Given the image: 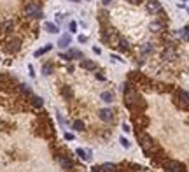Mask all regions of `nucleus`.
<instances>
[{"label":"nucleus","mask_w":189,"mask_h":172,"mask_svg":"<svg viewBox=\"0 0 189 172\" xmlns=\"http://www.w3.org/2000/svg\"><path fill=\"white\" fill-rule=\"evenodd\" d=\"M100 169H102V172H117L119 170V167L114 163H103Z\"/></svg>","instance_id":"ddd939ff"},{"label":"nucleus","mask_w":189,"mask_h":172,"mask_svg":"<svg viewBox=\"0 0 189 172\" xmlns=\"http://www.w3.org/2000/svg\"><path fill=\"white\" fill-rule=\"evenodd\" d=\"M68 28H70V32H77V23L75 21H70Z\"/></svg>","instance_id":"c85d7f7f"},{"label":"nucleus","mask_w":189,"mask_h":172,"mask_svg":"<svg viewBox=\"0 0 189 172\" xmlns=\"http://www.w3.org/2000/svg\"><path fill=\"white\" fill-rule=\"evenodd\" d=\"M163 169H165V172H186L184 165L180 162H177V160H165Z\"/></svg>","instance_id":"f03ea898"},{"label":"nucleus","mask_w":189,"mask_h":172,"mask_svg":"<svg viewBox=\"0 0 189 172\" xmlns=\"http://www.w3.org/2000/svg\"><path fill=\"white\" fill-rule=\"evenodd\" d=\"M149 28L152 30V32H159V30H163V25L158 23V21H154V23H151V27H149Z\"/></svg>","instance_id":"b1692460"},{"label":"nucleus","mask_w":189,"mask_h":172,"mask_svg":"<svg viewBox=\"0 0 189 172\" xmlns=\"http://www.w3.org/2000/svg\"><path fill=\"white\" fill-rule=\"evenodd\" d=\"M88 41V37L86 35H79V42H86Z\"/></svg>","instance_id":"2f4dec72"},{"label":"nucleus","mask_w":189,"mask_h":172,"mask_svg":"<svg viewBox=\"0 0 189 172\" xmlns=\"http://www.w3.org/2000/svg\"><path fill=\"white\" fill-rule=\"evenodd\" d=\"M145 9L151 13V14H159V13H163V7H161V4L158 0H147Z\"/></svg>","instance_id":"20e7f679"},{"label":"nucleus","mask_w":189,"mask_h":172,"mask_svg":"<svg viewBox=\"0 0 189 172\" xmlns=\"http://www.w3.org/2000/svg\"><path fill=\"white\" fill-rule=\"evenodd\" d=\"M65 139H67V141H72V139H74V135H72V134H65Z\"/></svg>","instance_id":"473e14b6"},{"label":"nucleus","mask_w":189,"mask_h":172,"mask_svg":"<svg viewBox=\"0 0 189 172\" xmlns=\"http://www.w3.org/2000/svg\"><path fill=\"white\" fill-rule=\"evenodd\" d=\"M51 49V46H46V48H42V49H39L37 53H35V56H42L44 53H47V51Z\"/></svg>","instance_id":"cd10ccee"},{"label":"nucleus","mask_w":189,"mask_h":172,"mask_svg":"<svg viewBox=\"0 0 189 172\" xmlns=\"http://www.w3.org/2000/svg\"><path fill=\"white\" fill-rule=\"evenodd\" d=\"M91 172H102V169H100V167H93V169H91Z\"/></svg>","instance_id":"c9c22d12"},{"label":"nucleus","mask_w":189,"mask_h":172,"mask_svg":"<svg viewBox=\"0 0 189 172\" xmlns=\"http://www.w3.org/2000/svg\"><path fill=\"white\" fill-rule=\"evenodd\" d=\"M123 130H124V132H130L131 128H130V125H123Z\"/></svg>","instance_id":"f704fd0d"},{"label":"nucleus","mask_w":189,"mask_h":172,"mask_svg":"<svg viewBox=\"0 0 189 172\" xmlns=\"http://www.w3.org/2000/svg\"><path fill=\"white\" fill-rule=\"evenodd\" d=\"M51 70H53V65H51V63H46L44 67H42V74H44V76L51 74Z\"/></svg>","instance_id":"bb28decb"},{"label":"nucleus","mask_w":189,"mask_h":172,"mask_svg":"<svg viewBox=\"0 0 189 172\" xmlns=\"http://www.w3.org/2000/svg\"><path fill=\"white\" fill-rule=\"evenodd\" d=\"M72 2H77V0H72Z\"/></svg>","instance_id":"4c0bfd02"},{"label":"nucleus","mask_w":189,"mask_h":172,"mask_svg":"<svg viewBox=\"0 0 189 172\" xmlns=\"http://www.w3.org/2000/svg\"><path fill=\"white\" fill-rule=\"evenodd\" d=\"M74 128H75L77 132H82V130H84V121H81V120L74 121Z\"/></svg>","instance_id":"a878e982"},{"label":"nucleus","mask_w":189,"mask_h":172,"mask_svg":"<svg viewBox=\"0 0 189 172\" xmlns=\"http://www.w3.org/2000/svg\"><path fill=\"white\" fill-rule=\"evenodd\" d=\"M126 2H130V4H140L142 0H126Z\"/></svg>","instance_id":"e433bc0d"},{"label":"nucleus","mask_w":189,"mask_h":172,"mask_svg":"<svg viewBox=\"0 0 189 172\" xmlns=\"http://www.w3.org/2000/svg\"><path fill=\"white\" fill-rule=\"evenodd\" d=\"M121 144H123V148H126V149L130 148V142H128V139H124V137L121 139Z\"/></svg>","instance_id":"c756f323"},{"label":"nucleus","mask_w":189,"mask_h":172,"mask_svg":"<svg viewBox=\"0 0 189 172\" xmlns=\"http://www.w3.org/2000/svg\"><path fill=\"white\" fill-rule=\"evenodd\" d=\"M98 116H100V120H102V121H112V118H114V111H112V109H102V111L98 113Z\"/></svg>","instance_id":"0eeeda50"},{"label":"nucleus","mask_w":189,"mask_h":172,"mask_svg":"<svg viewBox=\"0 0 189 172\" xmlns=\"http://www.w3.org/2000/svg\"><path fill=\"white\" fill-rule=\"evenodd\" d=\"M173 102L177 107L180 109H189V93L187 91H184V90H179L177 95L173 97Z\"/></svg>","instance_id":"f257e3e1"},{"label":"nucleus","mask_w":189,"mask_h":172,"mask_svg":"<svg viewBox=\"0 0 189 172\" xmlns=\"http://www.w3.org/2000/svg\"><path fill=\"white\" fill-rule=\"evenodd\" d=\"M25 14L30 16V18H42L40 5L37 2H28L26 5H25Z\"/></svg>","instance_id":"7ed1b4c3"},{"label":"nucleus","mask_w":189,"mask_h":172,"mask_svg":"<svg viewBox=\"0 0 189 172\" xmlns=\"http://www.w3.org/2000/svg\"><path fill=\"white\" fill-rule=\"evenodd\" d=\"M60 58H63V60H67V62H70V56H68V53H67V55H65V53H61V55H60Z\"/></svg>","instance_id":"7c9ffc66"},{"label":"nucleus","mask_w":189,"mask_h":172,"mask_svg":"<svg viewBox=\"0 0 189 172\" xmlns=\"http://www.w3.org/2000/svg\"><path fill=\"white\" fill-rule=\"evenodd\" d=\"M12 27H14L12 21H5L4 25H2V30H4L5 34H11V32H12Z\"/></svg>","instance_id":"6ab92c4d"},{"label":"nucleus","mask_w":189,"mask_h":172,"mask_svg":"<svg viewBox=\"0 0 189 172\" xmlns=\"http://www.w3.org/2000/svg\"><path fill=\"white\" fill-rule=\"evenodd\" d=\"M18 90H19L21 95H32V93H30V88H28L26 84H19V86H18Z\"/></svg>","instance_id":"5701e85b"},{"label":"nucleus","mask_w":189,"mask_h":172,"mask_svg":"<svg viewBox=\"0 0 189 172\" xmlns=\"http://www.w3.org/2000/svg\"><path fill=\"white\" fill-rule=\"evenodd\" d=\"M68 44H70V35H68V34H67V35H61V37H60V41H58V46H60L61 49L68 48Z\"/></svg>","instance_id":"f8f14e48"},{"label":"nucleus","mask_w":189,"mask_h":172,"mask_svg":"<svg viewBox=\"0 0 189 172\" xmlns=\"http://www.w3.org/2000/svg\"><path fill=\"white\" fill-rule=\"evenodd\" d=\"M179 35H180L184 41H189V27H184V28L179 30Z\"/></svg>","instance_id":"f3484780"},{"label":"nucleus","mask_w":189,"mask_h":172,"mask_svg":"<svg viewBox=\"0 0 189 172\" xmlns=\"http://www.w3.org/2000/svg\"><path fill=\"white\" fill-rule=\"evenodd\" d=\"M77 155L82 158V160H89L91 158V153H86L84 149H77Z\"/></svg>","instance_id":"393cba45"},{"label":"nucleus","mask_w":189,"mask_h":172,"mask_svg":"<svg viewBox=\"0 0 189 172\" xmlns=\"http://www.w3.org/2000/svg\"><path fill=\"white\" fill-rule=\"evenodd\" d=\"M102 4H103V5H110L112 0H102Z\"/></svg>","instance_id":"72a5a7b5"},{"label":"nucleus","mask_w":189,"mask_h":172,"mask_svg":"<svg viewBox=\"0 0 189 172\" xmlns=\"http://www.w3.org/2000/svg\"><path fill=\"white\" fill-rule=\"evenodd\" d=\"M105 39H107V42H110V46H119V41H121V37H119L116 32L109 34V35L105 37Z\"/></svg>","instance_id":"1a4fd4ad"},{"label":"nucleus","mask_w":189,"mask_h":172,"mask_svg":"<svg viewBox=\"0 0 189 172\" xmlns=\"http://www.w3.org/2000/svg\"><path fill=\"white\" fill-rule=\"evenodd\" d=\"M32 104H33V107H37V109H40L42 106H44V102H42L40 97H32Z\"/></svg>","instance_id":"aec40b11"},{"label":"nucleus","mask_w":189,"mask_h":172,"mask_svg":"<svg viewBox=\"0 0 189 172\" xmlns=\"http://www.w3.org/2000/svg\"><path fill=\"white\" fill-rule=\"evenodd\" d=\"M81 67L86 69V70H95V69H96V63H95V62H89V60H82V62H81Z\"/></svg>","instance_id":"4468645a"},{"label":"nucleus","mask_w":189,"mask_h":172,"mask_svg":"<svg viewBox=\"0 0 189 172\" xmlns=\"http://www.w3.org/2000/svg\"><path fill=\"white\" fill-rule=\"evenodd\" d=\"M152 51H154V46L151 42H145V44L140 46V53H142V55H151Z\"/></svg>","instance_id":"9d476101"},{"label":"nucleus","mask_w":189,"mask_h":172,"mask_svg":"<svg viewBox=\"0 0 189 172\" xmlns=\"http://www.w3.org/2000/svg\"><path fill=\"white\" fill-rule=\"evenodd\" d=\"M102 100L107 102V104L114 102V93H112V91H103V93H102Z\"/></svg>","instance_id":"dca6fc26"},{"label":"nucleus","mask_w":189,"mask_h":172,"mask_svg":"<svg viewBox=\"0 0 189 172\" xmlns=\"http://www.w3.org/2000/svg\"><path fill=\"white\" fill-rule=\"evenodd\" d=\"M117 48H121L123 51H130V48H131V46H130V42H128L126 39H121V41H119V46H117Z\"/></svg>","instance_id":"a211bd4d"},{"label":"nucleus","mask_w":189,"mask_h":172,"mask_svg":"<svg viewBox=\"0 0 189 172\" xmlns=\"http://www.w3.org/2000/svg\"><path fill=\"white\" fill-rule=\"evenodd\" d=\"M46 30H47L49 34H58V27H56L54 23H46Z\"/></svg>","instance_id":"4be33fe9"},{"label":"nucleus","mask_w":189,"mask_h":172,"mask_svg":"<svg viewBox=\"0 0 189 172\" xmlns=\"http://www.w3.org/2000/svg\"><path fill=\"white\" fill-rule=\"evenodd\" d=\"M68 56H70V60H74V58H82V53H81L79 49H70Z\"/></svg>","instance_id":"412c9836"},{"label":"nucleus","mask_w":189,"mask_h":172,"mask_svg":"<svg viewBox=\"0 0 189 172\" xmlns=\"http://www.w3.org/2000/svg\"><path fill=\"white\" fill-rule=\"evenodd\" d=\"M161 58H163V60H166V62H173V60L179 58V53H177V49H173V48L170 46V48H166V49H163Z\"/></svg>","instance_id":"39448f33"},{"label":"nucleus","mask_w":189,"mask_h":172,"mask_svg":"<svg viewBox=\"0 0 189 172\" xmlns=\"http://www.w3.org/2000/svg\"><path fill=\"white\" fill-rule=\"evenodd\" d=\"M61 95L65 97V99H72V97H74V91H72V88H70V86H63V88H61Z\"/></svg>","instance_id":"2eb2a0df"},{"label":"nucleus","mask_w":189,"mask_h":172,"mask_svg":"<svg viewBox=\"0 0 189 172\" xmlns=\"http://www.w3.org/2000/svg\"><path fill=\"white\" fill-rule=\"evenodd\" d=\"M60 165H61L63 169H67V170H68V169L74 167V162H72L70 158H67V156H61V158H60Z\"/></svg>","instance_id":"9b49d317"},{"label":"nucleus","mask_w":189,"mask_h":172,"mask_svg":"<svg viewBox=\"0 0 189 172\" xmlns=\"http://www.w3.org/2000/svg\"><path fill=\"white\" fill-rule=\"evenodd\" d=\"M133 121H135V127L137 128H144V127H147V123H149V120H147L144 114H133Z\"/></svg>","instance_id":"423d86ee"},{"label":"nucleus","mask_w":189,"mask_h":172,"mask_svg":"<svg viewBox=\"0 0 189 172\" xmlns=\"http://www.w3.org/2000/svg\"><path fill=\"white\" fill-rule=\"evenodd\" d=\"M19 39H11L9 42H7V51H11V53H14V51L19 49Z\"/></svg>","instance_id":"6e6552de"}]
</instances>
